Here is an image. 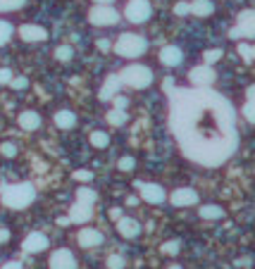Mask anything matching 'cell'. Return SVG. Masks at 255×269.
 Returning <instances> with one entry per match:
<instances>
[{"label":"cell","instance_id":"cell-11","mask_svg":"<svg viewBox=\"0 0 255 269\" xmlns=\"http://www.w3.org/2000/svg\"><path fill=\"white\" fill-rule=\"evenodd\" d=\"M48 246H50L48 236L41 231H31L29 236H24V241H22V250L26 255H38V252L48 250Z\"/></svg>","mask_w":255,"mask_h":269},{"label":"cell","instance_id":"cell-35","mask_svg":"<svg viewBox=\"0 0 255 269\" xmlns=\"http://www.w3.org/2000/svg\"><path fill=\"white\" fill-rule=\"evenodd\" d=\"M26 0H0V10L2 12H15L19 7H24Z\"/></svg>","mask_w":255,"mask_h":269},{"label":"cell","instance_id":"cell-21","mask_svg":"<svg viewBox=\"0 0 255 269\" xmlns=\"http://www.w3.org/2000/svg\"><path fill=\"white\" fill-rule=\"evenodd\" d=\"M198 217L205 219V222H217V219L224 217V210H222L219 205H215V202H208V205H201V207H198Z\"/></svg>","mask_w":255,"mask_h":269},{"label":"cell","instance_id":"cell-2","mask_svg":"<svg viewBox=\"0 0 255 269\" xmlns=\"http://www.w3.org/2000/svg\"><path fill=\"white\" fill-rule=\"evenodd\" d=\"M34 200H36V186H34L31 181H17V183H10V186H5L2 193H0V202H2V207L15 210V212L26 210Z\"/></svg>","mask_w":255,"mask_h":269},{"label":"cell","instance_id":"cell-14","mask_svg":"<svg viewBox=\"0 0 255 269\" xmlns=\"http://www.w3.org/2000/svg\"><path fill=\"white\" fill-rule=\"evenodd\" d=\"M70 222L72 224H86V222H91L93 219V205H86V202H74L72 207H70Z\"/></svg>","mask_w":255,"mask_h":269},{"label":"cell","instance_id":"cell-23","mask_svg":"<svg viewBox=\"0 0 255 269\" xmlns=\"http://www.w3.org/2000/svg\"><path fill=\"white\" fill-rule=\"evenodd\" d=\"M89 143H91L93 148H98V150H105L110 145V134L103 131V129H93L91 136H89Z\"/></svg>","mask_w":255,"mask_h":269},{"label":"cell","instance_id":"cell-30","mask_svg":"<svg viewBox=\"0 0 255 269\" xmlns=\"http://www.w3.org/2000/svg\"><path fill=\"white\" fill-rule=\"evenodd\" d=\"M117 169H119V172H134V169H136L134 155H122V157L117 160Z\"/></svg>","mask_w":255,"mask_h":269},{"label":"cell","instance_id":"cell-12","mask_svg":"<svg viewBox=\"0 0 255 269\" xmlns=\"http://www.w3.org/2000/svg\"><path fill=\"white\" fill-rule=\"evenodd\" d=\"M115 229H117V233H119L122 238L131 241V238H139V236H141V229H143V226L139 224V219L122 215L117 222H115Z\"/></svg>","mask_w":255,"mask_h":269},{"label":"cell","instance_id":"cell-7","mask_svg":"<svg viewBox=\"0 0 255 269\" xmlns=\"http://www.w3.org/2000/svg\"><path fill=\"white\" fill-rule=\"evenodd\" d=\"M167 200L172 202V207H193V205L201 202V196H198L196 188L182 186V188H174V191L167 196Z\"/></svg>","mask_w":255,"mask_h":269},{"label":"cell","instance_id":"cell-1","mask_svg":"<svg viewBox=\"0 0 255 269\" xmlns=\"http://www.w3.org/2000/svg\"><path fill=\"white\" fill-rule=\"evenodd\" d=\"M169 126L184 157L203 167H219L238 148L236 112L212 89L169 90Z\"/></svg>","mask_w":255,"mask_h":269},{"label":"cell","instance_id":"cell-8","mask_svg":"<svg viewBox=\"0 0 255 269\" xmlns=\"http://www.w3.org/2000/svg\"><path fill=\"white\" fill-rule=\"evenodd\" d=\"M153 15V5L148 0H131L124 10V17L131 22V24H143L148 22Z\"/></svg>","mask_w":255,"mask_h":269},{"label":"cell","instance_id":"cell-5","mask_svg":"<svg viewBox=\"0 0 255 269\" xmlns=\"http://www.w3.org/2000/svg\"><path fill=\"white\" fill-rule=\"evenodd\" d=\"M134 188L139 191V200L150 202V205H162L167 200V191H164L160 183H153V181H134Z\"/></svg>","mask_w":255,"mask_h":269},{"label":"cell","instance_id":"cell-39","mask_svg":"<svg viewBox=\"0 0 255 269\" xmlns=\"http://www.w3.org/2000/svg\"><path fill=\"white\" fill-rule=\"evenodd\" d=\"M112 103H115V108H117V110H127L129 108V100L124 98V95H119V93H117V95H112Z\"/></svg>","mask_w":255,"mask_h":269},{"label":"cell","instance_id":"cell-6","mask_svg":"<svg viewBox=\"0 0 255 269\" xmlns=\"http://www.w3.org/2000/svg\"><path fill=\"white\" fill-rule=\"evenodd\" d=\"M119 12L112 5H93L89 10V22L93 26H115L119 24Z\"/></svg>","mask_w":255,"mask_h":269},{"label":"cell","instance_id":"cell-47","mask_svg":"<svg viewBox=\"0 0 255 269\" xmlns=\"http://www.w3.org/2000/svg\"><path fill=\"white\" fill-rule=\"evenodd\" d=\"M136 202H139V198H136V196H131V198H127V205H136Z\"/></svg>","mask_w":255,"mask_h":269},{"label":"cell","instance_id":"cell-40","mask_svg":"<svg viewBox=\"0 0 255 269\" xmlns=\"http://www.w3.org/2000/svg\"><path fill=\"white\" fill-rule=\"evenodd\" d=\"M10 86H12V89H26V86H29V79H24V76H12Z\"/></svg>","mask_w":255,"mask_h":269},{"label":"cell","instance_id":"cell-25","mask_svg":"<svg viewBox=\"0 0 255 269\" xmlns=\"http://www.w3.org/2000/svg\"><path fill=\"white\" fill-rule=\"evenodd\" d=\"M76 200H79V202H86V205H95V200H98V193H95L93 188H89V186L84 183L81 188H76Z\"/></svg>","mask_w":255,"mask_h":269},{"label":"cell","instance_id":"cell-19","mask_svg":"<svg viewBox=\"0 0 255 269\" xmlns=\"http://www.w3.org/2000/svg\"><path fill=\"white\" fill-rule=\"evenodd\" d=\"M76 122H79V119H76V112H72V110H57V112H55V126L62 129V131L74 129Z\"/></svg>","mask_w":255,"mask_h":269},{"label":"cell","instance_id":"cell-4","mask_svg":"<svg viewBox=\"0 0 255 269\" xmlns=\"http://www.w3.org/2000/svg\"><path fill=\"white\" fill-rule=\"evenodd\" d=\"M119 81L129 89H148L153 84V69L146 65H129L119 72Z\"/></svg>","mask_w":255,"mask_h":269},{"label":"cell","instance_id":"cell-33","mask_svg":"<svg viewBox=\"0 0 255 269\" xmlns=\"http://www.w3.org/2000/svg\"><path fill=\"white\" fill-rule=\"evenodd\" d=\"M236 50H238V55H241L246 62H253V43H243V41H238Z\"/></svg>","mask_w":255,"mask_h":269},{"label":"cell","instance_id":"cell-46","mask_svg":"<svg viewBox=\"0 0 255 269\" xmlns=\"http://www.w3.org/2000/svg\"><path fill=\"white\" fill-rule=\"evenodd\" d=\"M93 2H95V5H112L115 0H93Z\"/></svg>","mask_w":255,"mask_h":269},{"label":"cell","instance_id":"cell-36","mask_svg":"<svg viewBox=\"0 0 255 269\" xmlns=\"http://www.w3.org/2000/svg\"><path fill=\"white\" fill-rule=\"evenodd\" d=\"M0 153L2 157H17V143H10V141L0 143Z\"/></svg>","mask_w":255,"mask_h":269},{"label":"cell","instance_id":"cell-17","mask_svg":"<svg viewBox=\"0 0 255 269\" xmlns=\"http://www.w3.org/2000/svg\"><path fill=\"white\" fill-rule=\"evenodd\" d=\"M160 62L164 67H179L184 62V53L179 45H164L160 50Z\"/></svg>","mask_w":255,"mask_h":269},{"label":"cell","instance_id":"cell-28","mask_svg":"<svg viewBox=\"0 0 255 269\" xmlns=\"http://www.w3.org/2000/svg\"><path fill=\"white\" fill-rule=\"evenodd\" d=\"M105 265H108V269H124L127 260H124V255H119V252H112V255H108Z\"/></svg>","mask_w":255,"mask_h":269},{"label":"cell","instance_id":"cell-3","mask_svg":"<svg viewBox=\"0 0 255 269\" xmlns=\"http://www.w3.org/2000/svg\"><path fill=\"white\" fill-rule=\"evenodd\" d=\"M112 48L124 60H136V57H141L148 50V41L141 34H122Z\"/></svg>","mask_w":255,"mask_h":269},{"label":"cell","instance_id":"cell-32","mask_svg":"<svg viewBox=\"0 0 255 269\" xmlns=\"http://www.w3.org/2000/svg\"><path fill=\"white\" fill-rule=\"evenodd\" d=\"M222 55L224 53H222L219 48H210V50H205V53H203V65H210V67H212L217 60H222Z\"/></svg>","mask_w":255,"mask_h":269},{"label":"cell","instance_id":"cell-26","mask_svg":"<svg viewBox=\"0 0 255 269\" xmlns=\"http://www.w3.org/2000/svg\"><path fill=\"white\" fill-rule=\"evenodd\" d=\"M160 252H162V255H169V257L179 255V252H182V241H177V238H172V241H164L162 246H160Z\"/></svg>","mask_w":255,"mask_h":269},{"label":"cell","instance_id":"cell-34","mask_svg":"<svg viewBox=\"0 0 255 269\" xmlns=\"http://www.w3.org/2000/svg\"><path fill=\"white\" fill-rule=\"evenodd\" d=\"M72 179L79 181V183H91V181H93V172H91V169H74Z\"/></svg>","mask_w":255,"mask_h":269},{"label":"cell","instance_id":"cell-9","mask_svg":"<svg viewBox=\"0 0 255 269\" xmlns=\"http://www.w3.org/2000/svg\"><path fill=\"white\" fill-rule=\"evenodd\" d=\"M188 79H191V84L198 86V89H210V86L217 81V74H215V69H212L210 65H198V67L191 69Z\"/></svg>","mask_w":255,"mask_h":269},{"label":"cell","instance_id":"cell-13","mask_svg":"<svg viewBox=\"0 0 255 269\" xmlns=\"http://www.w3.org/2000/svg\"><path fill=\"white\" fill-rule=\"evenodd\" d=\"M76 241H79L81 248H98V246H103L105 236L93 226H81L79 233H76Z\"/></svg>","mask_w":255,"mask_h":269},{"label":"cell","instance_id":"cell-42","mask_svg":"<svg viewBox=\"0 0 255 269\" xmlns=\"http://www.w3.org/2000/svg\"><path fill=\"white\" fill-rule=\"evenodd\" d=\"M110 48H112V45H110V41H108V38H100V41H98V50H103V53H108Z\"/></svg>","mask_w":255,"mask_h":269},{"label":"cell","instance_id":"cell-22","mask_svg":"<svg viewBox=\"0 0 255 269\" xmlns=\"http://www.w3.org/2000/svg\"><path fill=\"white\" fill-rule=\"evenodd\" d=\"M236 29L243 34V38H251L253 36V12L251 10H243L236 19Z\"/></svg>","mask_w":255,"mask_h":269},{"label":"cell","instance_id":"cell-27","mask_svg":"<svg viewBox=\"0 0 255 269\" xmlns=\"http://www.w3.org/2000/svg\"><path fill=\"white\" fill-rule=\"evenodd\" d=\"M12 36H15V26H12L10 22H2V19H0V48H2L5 43H10Z\"/></svg>","mask_w":255,"mask_h":269},{"label":"cell","instance_id":"cell-15","mask_svg":"<svg viewBox=\"0 0 255 269\" xmlns=\"http://www.w3.org/2000/svg\"><path fill=\"white\" fill-rule=\"evenodd\" d=\"M17 34L26 43H38V41H46L48 38V31L43 26H38V24H24V26L17 29Z\"/></svg>","mask_w":255,"mask_h":269},{"label":"cell","instance_id":"cell-16","mask_svg":"<svg viewBox=\"0 0 255 269\" xmlns=\"http://www.w3.org/2000/svg\"><path fill=\"white\" fill-rule=\"evenodd\" d=\"M17 124L22 131H38L41 129V114L36 110H24V112H19Z\"/></svg>","mask_w":255,"mask_h":269},{"label":"cell","instance_id":"cell-43","mask_svg":"<svg viewBox=\"0 0 255 269\" xmlns=\"http://www.w3.org/2000/svg\"><path fill=\"white\" fill-rule=\"evenodd\" d=\"M122 215H124V210H122V207H112V210H110V217H112L115 222H117Z\"/></svg>","mask_w":255,"mask_h":269},{"label":"cell","instance_id":"cell-18","mask_svg":"<svg viewBox=\"0 0 255 269\" xmlns=\"http://www.w3.org/2000/svg\"><path fill=\"white\" fill-rule=\"evenodd\" d=\"M122 90V81H119V74H110L100 89V100H112V95H117Z\"/></svg>","mask_w":255,"mask_h":269},{"label":"cell","instance_id":"cell-31","mask_svg":"<svg viewBox=\"0 0 255 269\" xmlns=\"http://www.w3.org/2000/svg\"><path fill=\"white\" fill-rule=\"evenodd\" d=\"M55 57H57L60 62H70L74 57V48L72 45H57V48H55Z\"/></svg>","mask_w":255,"mask_h":269},{"label":"cell","instance_id":"cell-48","mask_svg":"<svg viewBox=\"0 0 255 269\" xmlns=\"http://www.w3.org/2000/svg\"><path fill=\"white\" fill-rule=\"evenodd\" d=\"M167 269H184V267H182V265H169Z\"/></svg>","mask_w":255,"mask_h":269},{"label":"cell","instance_id":"cell-37","mask_svg":"<svg viewBox=\"0 0 255 269\" xmlns=\"http://www.w3.org/2000/svg\"><path fill=\"white\" fill-rule=\"evenodd\" d=\"M12 76H15V72H12L10 67H0V84H2V86H7V84L12 81Z\"/></svg>","mask_w":255,"mask_h":269},{"label":"cell","instance_id":"cell-20","mask_svg":"<svg viewBox=\"0 0 255 269\" xmlns=\"http://www.w3.org/2000/svg\"><path fill=\"white\" fill-rule=\"evenodd\" d=\"M188 10L193 17H210L215 12V2L212 0H193V2H188Z\"/></svg>","mask_w":255,"mask_h":269},{"label":"cell","instance_id":"cell-24","mask_svg":"<svg viewBox=\"0 0 255 269\" xmlns=\"http://www.w3.org/2000/svg\"><path fill=\"white\" fill-rule=\"evenodd\" d=\"M105 122H108L110 126H124L127 124V110L112 108L110 112H105Z\"/></svg>","mask_w":255,"mask_h":269},{"label":"cell","instance_id":"cell-38","mask_svg":"<svg viewBox=\"0 0 255 269\" xmlns=\"http://www.w3.org/2000/svg\"><path fill=\"white\" fill-rule=\"evenodd\" d=\"M174 15H177V17H186V15H191L188 2H177V5H174Z\"/></svg>","mask_w":255,"mask_h":269},{"label":"cell","instance_id":"cell-45","mask_svg":"<svg viewBox=\"0 0 255 269\" xmlns=\"http://www.w3.org/2000/svg\"><path fill=\"white\" fill-rule=\"evenodd\" d=\"M0 269H24V267H22V262H7V265H2Z\"/></svg>","mask_w":255,"mask_h":269},{"label":"cell","instance_id":"cell-44","mask_svg":"<svg viewBox=\"0 0 255 269\" xmlns=\"http://www.w3.org/2000/svg\"><path fill=\"white\" fill-rule=\"evenodd\" d=\"M55 224H57V226H70L72 222H70V217H57V219H55Z\"/></svg>","mask_w":255,"mask_h":269},{"label":"cell","instance_id":"cell-29","mask_svg":"<svg viewBox=\"0 0 255 269\" xmlns=\"http://www.w3.org/2000/svg\"><path fill=\"white\" fill-rule=\"evenodd\" d=\"M243 117H246V122L248 124H253L255 122V114H253V89H248V100H246V105H243Z\"/></svg>","mask_w":255,"mask_h":269},{"label":"cell","instance_id":"cell-41","mask_svg":"<svg viewBox=\"0 0 255 269\" xmlns=\"http://www.w3.org/2000/svg\"><path fill=\"white\" fill-rule=\"evenodd\" d=\"M7 241H10V229L7 226H0V246L7 243Z\"/></svg>","mask_w":255,"mask_h":269},{"label":"cell","instance_id":"cell-10","mask_svg":"<svg viewBox=\"0 0 255 269\" xmlns=\"http://www.w3.org/2000/svg\"><path fill=\"white\" fill-rule=\"evenodd\" d=\"M48 267L50 269H76L79 262H76V255L67 248H57V250L50 252V260H48Z\"/></svg>","mask_w":255,"mask_h":269}]
</instances>
